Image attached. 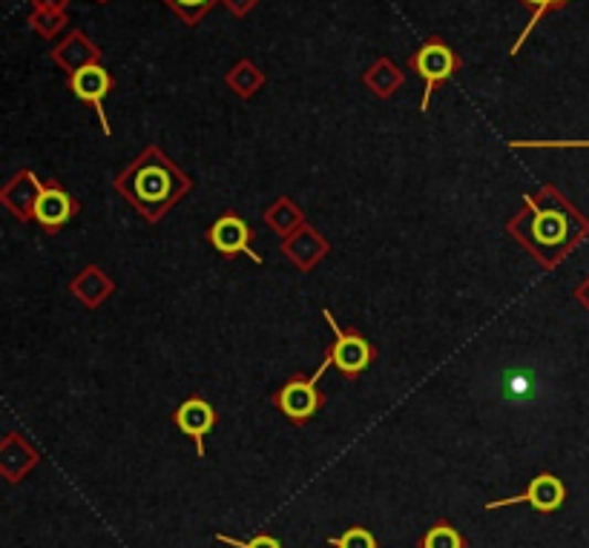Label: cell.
Here are the masks:
<instances>
[{
  "instance_id": "1",
  "label": "cell",
  "mask_w": 589,
  "mask_h": 548,
  "mask_svg": "<svg viewBox=\"0 0 589 548\" xmlns=\"http://www.w3.org/2000/svg\"><path fill=\"white\" fill-rule=\"evenodd\" d=\"M506 233L544 271H553L569 256L575 244L587 239L589 221L553 185H544L535 196L526 192L524 207L506 221Z\"/></svg>"
},
{
  "instance_id": "2",
  "label": "cell",
  "mask_w": 589,
  "mask_h": 548,
  "mask_svg": "<svg viewBox=\"0 0 589 548\" xmlns=\"http://www.w3.org/2000/svg\"><path fill=\"white\" fill-rule=\"evenodd\" d=\"M113 187L144 221L156 224L193 190V179L179 170L158 144H147L138 158L115 176Z\"/></svg>"
},
{
  "instance_id": "3",
  "label": "cell",
  "mask_w": 589,
  "mask_h": 548,
  "mask_svg": "<svg viewBox=\"0 0 589 548\" xmlns=\"http://www.w3.org/2000/svg\"><path fill=\"white\" fill-rule=\"evenodd\" d=\"M409 66L425 81V93L420 101V113H429L431 95L438 93V86L452 78L460 70V57L443 38H429V41L409 57Z\"/></svg>"
},
{
  "instance_id": "4",
  "label": "cell",
  "mask_w": 589,
  "mask_h": 548,
  "mask_svg": "<svg viewBox=\"0 0 589 548\" xmlns=\"http://www.w3.org/2000/svg\"><path fill=\"white\" fill-rule=\"evenodd\" d=\"M330 365H334L330 362V357H325L323 365L314 370V377L287 379L280 391H276L273 402H276V408H280L287 420L294 422V425H305L308 420H314L316 413H319V408L325 405V397H323V391L316 388V382L323 379V373L330 368Z\"/></svg>"
},
{
  "instance_id": "5",
  "label": "cell",
  "mask_w": 589,
  "mask_h": 548,
  "mask_svg": "<svg viewBox=\"0 0 589 548\" xmlns=\"http://www.w3.org/2000/svg\"><path fill=\"white\" fill-rule=\"evenodd\" d=\"M323 316L330 325V330H334V345L328 348L330 362H334V368H339L345 379H357L362 370L371 368V362L377 359V350L359 330L339 328V322L334 319L328 307L323 310Z\"/></svg>"
},
{
  "instance_id": "6",
  "label": "cell",
  "mask_w": 589,
  "mask_h": 548,
  "mask_svg": "<svg viewBox=\"0 0 589 548\" xmlns=\"http://www.w3.org/2000/svg\"><path fill=\"white\" fill-rule=\"evenodd\" d=\"M70 89L75 98L84 101V104H90V107L95 109V115H98V122H101V133H104V136H113L107 109H104V101H107L109 89H113V75H109V72L101 64H90V66H84V70L72 72Z\"/></svg>"
},
{
  "instance_id": "7",
  "label": "cell",
  "mask_w": 589,
  "mask_h": 548,
  "mask_svg": "<svg viewBox=\"0 0 589 548\" xmlns=\"http://www.w3.org/2000/svg\"><path fill=\"white\" fill-rule=\"evenodd\" d=\"M564 499H567V488L560 483L555 474H538V477L532 479L526 485V492L515 494V497H503V499H492L486 503V512H495V508H506V506H520V503H529L535 512L540 514H553L564 506Z\"/></svg>"
},
{
  "instance_id": "8",
  "label": "cell",
  "mask_w": 589,
  "mask_h": 548,
  "mask_svg": "<svg viewBox=\"0 0 589 548\" xmlns=\"http://www.w3.org/2000/svg\"><path fill=\"white\" fill-rule=\"evenodd\" d=\"M280 253L287 259V262L294 264L299 273H311L316 264L328 256L330 244H328V239L319 233V230L311 228L308 221H305V224H302L296 233H291L287 239H282Z\"/></svg>"
},
{
  "instance_id": "9",
  "label": "cell",
  "mask_w": 589,
  "mask_h": 548,
  "mask_svg": "<svg viewBox=\"0 0 589 548\" xmlns=\"http://www.w3.org/2000/svg\"><path fill=\"white\" fill-rule=\"evenodd\" d=\"M41 192L43 181L38 179L35 172L18 170L12 179L3 185V190H0V201H3V207H7L14 219L27 224V221L35 219V207L38 201H41Z\"/></svg>"
},
{
  "instance_id": "10",
  "label": "cell",
  "mask_w": 589,
  "mask_h": 548,
  "mask_svg": "<svg viewBox=\"0 0 589 548\" xmlns=\"http://www.w3.org/2000/svg\"><path fill=\"white\" fill-rule=\"evenodd\" d=\"M208 242L213 244L215 253H222V256L233 259L242 253V256L253 259V264H262V256H256L251 247V228H248V221L239 219L236 213H228L215 221L208 233Z\"/></svg>"
},
{
  "instance_id": "11",
  "label": "cell",
  "mask_w": 589,
  "mask_h": 548,
  "mask_svg": "<svg viewBox=\"0 0 589 548\" xmlns=\"http://www.w3.org/2000/svg\"><path fill=\"white\" fill-rule=\"evenodd\" d=\"M78 210H81L78 199H72L70 192L57 185V181H46L41 192V201H38V207H35V221L52 235L64 228L66 221L75 219Z\"/></svg>"
},
{
  "instance_id": "12",
  "label": "cell",
  "mask_w": 589,
  "mask_h": 548,
  "mask_svg": "<svg viewBox=\"0 0 589 548\" xmlns=\"http://www.w3.org/2000/svg\"><path fill=\"white\" fill-rule=\"evenodd\" d=\"M172 420H176L181 434L193 440L196 454L199 456L208 454V449H204V436H208L215 425V408L210 405L208 399L201 397L185 399V402L176 408V413H172Z\"/></svg>"
},
{
  "instance_id": "13",
  "label": "cell",
  "mask_w": 589,
  "mask_h": 548,
  "mask_svg": "<svg viewBox=\"0 0 589 548\" xmlns=\"http://www.w3.org/2000/svg\"><path fill=\"white\" fill-rule=\"evenodd\" d=\"M52 61H55L66 75L84 70L90 64H101V50L95 46V41L81 29H70V35L64 41H57L52 46Z\"/></svg>"
},
{
  "instance_id": "14",
  "label": "cell",
  "mask_w": 589,
  "mask_h": 548,
  "mask_svg": "<svg viewBox=\"0 0 589 548\" xmlns=\"http://www.w3.org/2000/svg\"><path fill=\"white\" fill-rule=\"evenodd\" d=\"M38 463H41V456L21 434L3 436V442H0V474L7 483H21Z\"/></svg>"
},
{
  "instance_id": "15",
  "label": "cell",
  "mask_w": 589,
  "mask_h": 548,
  "mask_svg": "<svg viewBox=\"0 0 589 548\" xmlns=\"http://www.w3.org/2000/svg\"><path fill=\"white\" fill-rule=\"evenodd\" d=\"M70 291H72V296L81 302V305L95 310V307H101L109 299V296H113L115 282L107 276V273L101 271L98 264H86L84 271H81L78 276L70 282Z\"/></svg>"
},
{
  "instance_id": "16",
  "label": "cell",
  "mask_w": 589,
  "mask_h": 548,
  "mask_svg": "<svg viewBox=\"0 0 589 548\" xmlns=\"http://www.w3.org/2000/svg\"><path fill=\"white\" fill-rule=\"evenodd\" d=\"M402 84H406V75H402V70L391 57H377L366 70V75H362V86L382 101L400 93Z\"/></svg>"
},
{
  "instance_id": "17",
  "label": "cell",
  "mask_w": 589,
  "mask_h": 548,
  "mask_svg": "<svg viewBox=\"0 0 589 548\" xmlns=\"http://www.w3.org/2000/svg\"><path fill=\"white\" fill-rule=\"evenodd\" d=\"M262 219H265L267 228L276 235H282V239H287V235L296 233V230L305 224V213H302V207L296 204L291 196H282V199L273 201L265 213H262Z\"/></svg>"
},
{
  "instance_id": "18",
  "label": "cell",
  "mask_w": 589,
  "mask_h": 548,
  "mask_svg": "<svg viewBox=\"0 0 589 548\" xmlns=\"http://www.w3.org/2000/svg\"><path fill=\"white\" fill-rule=\"evenodd\" d=\"M265 72L259 70L253 61H248V57H242V61H236L233 64V70L224 75V84L230 86V93H236L239 98H253L256 93H262V86H265Z\"/></svg>"
},
{
  "instance_id": "19",
  "label": "cell",
  "mask_w": 589,
  "mask_h": 548,
  "mask_svg": "<svg viewBox=\"0 0 589 548\" xmlns=\"http://www.w3.org/2000/svg\"><path fill=\"white\" fill-rule=\"evenodd\" d=\"M27 23L32 29H35V35H41L43 41H52V38H57L61 32L66 29V23H70V18H66V12H52V9H32L27 18Z\"/></svg>"
},
{
  "instance_id": "20",
  "label": "cell",
  "mask_w": 589,
  "mask_h": 548,
  "mask_svg": "<svg viewBox=\"0 0 589 548\" xmlns=\"http://www.w3.org/2000/svg\"><path fill=\"white\" fill-rule=\"evenodd\" d=\"M420 548H466V537L449 520H438L420 540Z\"/></svg>"
},
{
  "instance_id": "21",
  "label": "cell",
  "mask_w": 589,
  "mask_h": 548,
  "mask_svg": "<svg viewBox=\"0 0 589 548\" xmlns=\"http://www.w3.org/2000/svg\"><path fill=\"white\" fill-rule=\"evenodd\" d=\"M161 3L179 14L187 27H196V23H199L215 3H222V0H161Z\"/></svg>"
},
{
  "instance_id": "22",
  "label": "cell",
  "mask_w": 589,
  "mask_h": 548,
  "mask_svg": "<svg viewBox=\"0 0 589 548\" xmlns=\"http://www.w3.org/2000/svg\"><path fill=\"white\" fill-rule=\"evenodd\" d=\"M503 397L509 399V402H529L535 397V377H532L529 370L509 373L506 382H503Z\"/></svg>"
},
{
  "instance_id": "23",
  "label": "cell",
  "mask_w": 589,
  "mask_h": 548,
  "mask_svg": "<svg viewBox=\"0 0 589 548\" xmlns=\"http://www.w3.org/2000/svg\"><path fill=\"white\" fill-rule=\"evenodd\" d=\"M520 3H524L526 9H532V18H529V23L524 27V32L517 35L515 46H512V55H517V52H520V46H524L526 38L535 32V27L540 23V18H544V14H549V12H555V0H520Z\"/></svg>"
},
{
  "instance_id": "24",
  "label": "cell",
  "mask_w": 589,
  "mask_h": 548,
  "mask_svg": "<svg viewBox=\"0 0 589 548\" xmlns=\"http://www.w3.org/2000/svg\"><path fill=\"white\" fill-rule=\"evenodd\" d=\"M509 150H589V141H578V138H569V141H555V138H546V141H509Z\"/></svg>"
},
{
  "instance_id": "25",
  "label": "cell",
  "mask_w": 589,
  "mask_h": 548,
  "mask_svg": "<svg viewBox=\"0 0 589 548\" xmlns=\"http://www.w3.org/2000/svg\"><path fill=\"white\" fill-rule=\"evenodd\" d=\"M330 546L334 548H377V540L368 528L351 526L343 537H330Z\"/></svg>"
},
{
  "instance_id": "26",
  "label": "cell",
  "mask_w": 589,
  "mask_h": 548,
  "mask_svg": "<svg viewBox=\"0 0 589 548\" xmlns=\"http://www.w3.org/2000/svg\"><path fill=\"white\" fill-rule=\"evenodd\" d=\"M219 542H228L230 548H282V542L271 535H256L253 540H233L228 535H215Z\"/></svg>"
},
{
  "instance_id": "27",
  "label": "cell",
  "mask_w": 589,
  "mask_h": 548,
  "mask_svg": "<svg viewBox=\"0 0 589 548\" xmlns=\"http://www.w3.org/2000/svg\"><path fill=\"white\" fill-rule=\"evenodd\" d=\"M222 7L228 9L233 18H244V14H251L253 9L259 7V0H222Z\"/></svg>"
},
{
  "instance_id": "28",
  "label": "cell",
  "mask_w": 589,
  "mask_h": 548,
  "mask_svg": "<svg viewBox=\"0 0 589 548\" xmlns=\"http://www.w3.org/2000/svg\"><path fill=\"white\" fill-rule=\"evenodd\" d=\"M32 9H52V12H66L70 0H29Z\"/></svg>"
},
{
  "instance_id": "29",
  "label": "cell",
  "mask_w": 589,
  "mask_h": 548,
  "mask_svg": "<svg viewBox=\"0 0 589 548\" xmlns=\"http://www.w3.org/2000/svg\"><path fill=\"white\" fill-rule=\"evenodd\" d=\"M575 296H578V302H581V305L589 310V278L581 287H578V291H575Z\"/></svg>"
},
{
  "instance_id": "30",
  "label": "cell",
  "mask_w": 589,
  "mask_h": 548,
  "mask_svg": "<svg viewBox=\"0 0 589 548\" xmlns=\"http://www.w3.org/2000/svg\"><path fill=\"white\" fill-rule=\"evenodd\" d=\"M569 0H555V9H560V7H567Z\"/></svg>"
},
{
  "instance_id": "31",
  "label": "cell",
  "mask_w": 589,
  "mask_h": 548,
  "mask_svg": "<svg viewBox=\"0 0 589 548\" xmlns=\"http://www.w3.org/2000/svg\"><path fill=\"white\" fill-rule=\"evenodd\" d=\"M95 3H109V0H95Z\"/></svg>"
}]
</instances>
